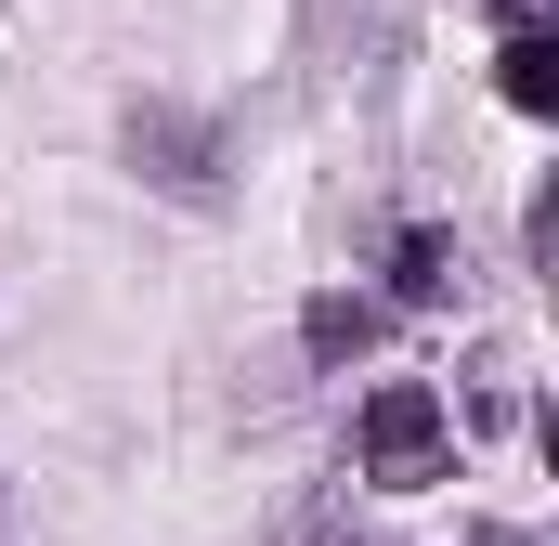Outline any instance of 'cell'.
<instances>
[{"mask_svg":"<svg viewBox=\"0 0 559 546\" xmlns=\"http://www.w3.org/2000/svg\"><path fill=\"white\" fill-rule=\"evenodd\" d=\"M352 468H365L378 495H429V482H455V404H442L429 378H378L365 416H352Z\"/></svg>","mask_w":559,"mask_h":546,"instance_id":"cell-1","label":"cell"},{"mask_svg":"<svg viewBox=\"0 0 559 546\" xmlns=\"http://www.w3.org/2000/svg\"><path fill=\"white\" fill-rule=\"evenodd\" d=\"M118 143H131V169L156 182V195H182V209L222 195V131H209L195 105H156V92H143L131 118H118Z\"/></svg>","mask_w":559,"mask_h":546,"instance_id":"cell-2","label":"cell"},{"mask_svg":"<svg viewBox=\"0 0 559 546\" xmlns=\"http://www.w3.org/2000/svg\"><path fill=\"white\" fill-rule=\"evenodd\" d=\"M378 339H391V299H352V286H325V299L299 312V352H312L325 378H338V365H365Z\"/></svg>","mask_w":559,"mask_h":546,"instance_id":"cell-3","label":"cell"},{"mask_svg":"<svg viewBox=\"0 0 559 546\" xmlns=\"http://www.w3.org/2000/svg\"><path fill=\"white\" fill-rule=\"evenodd\" d=\"M391 299H455V235H442V222H404V235H391Z\"/></svg>","mask_w":559,"mask_h":546,"instance_id":"cell-4","label":"cell"},{"mask_svg":"<svg viewBox=\"0 0 559 546\" xmlns=\"http://www.w3.org/2000/svg\"><path fill=\"white\" fill-rule=\"evenodd\" d=\"M495 92H508L521 118H559V39H547V26H521V39L495 52Z\"/></svg>","mask_w":559,"mask_h":546,"instance_id":"cell-5","label":"cell"},{"mask_svg":"<svg viewBox=\"0 0 559 546\" xmlns=\"http://www.w3.org/2000/svg\"><path fill=\"white\" fill-rule=\"evenodd\" d=\"M286 546H352V508H338V495H312V508L286 521Z\"/></svg>","mask_w":559,"mask_h":546,"instance_id":"cell-6","label":"cell"},{"mask_svg":"<svg viewBox=\"0 0 559 546\" xmlns=\"http://www.w3.org/2000/svg\"><path fill=\"white\" fill-rule=\"evenodd\" d=\"M455 546H547V534H534V521H468Z\"/></svg>","mask_w":559,"mask_h":546,"instance_id":"cell-7","label":"cell"}]
</instances>
